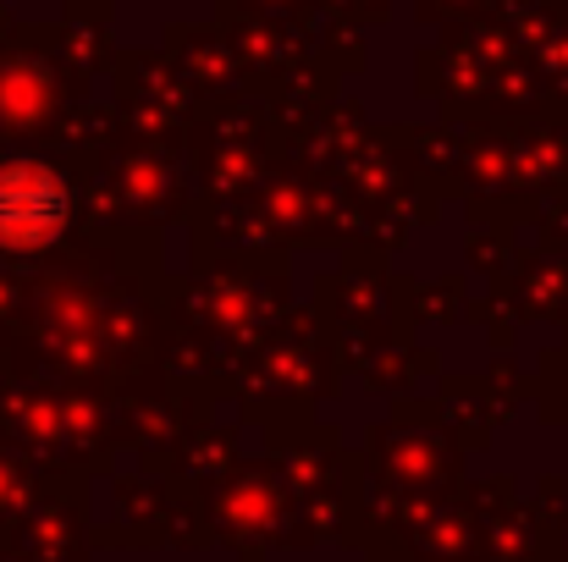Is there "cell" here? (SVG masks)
Listing matches in <instances>:
<instances>
[{
    "mask_svg": "<svg viewBox=\"0 0 568 562\" xmlns=\"http://www.w3.org/2000/svg\"><path fill=\"white\" fill-rule=\"evenodd\" d=\"M61 221V187L39 172H11L0 177V237L6 243H33L55 232Z\"/></svg>",
    "mask_w": 568,
    "mask_h": 562,
    "instance_id": "1",
    "label": "cell"
}]
</instances>
